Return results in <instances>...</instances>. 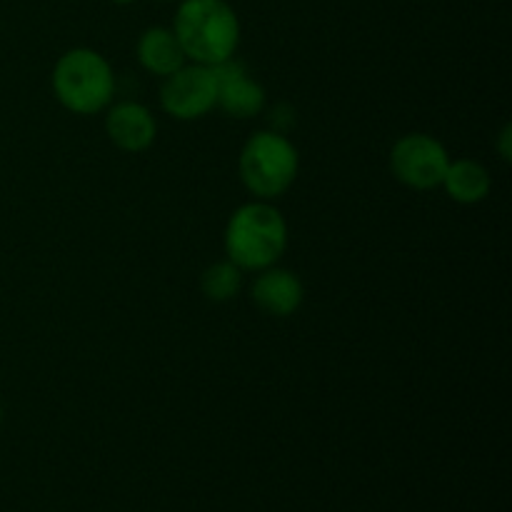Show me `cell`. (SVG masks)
I'll return each instance as SVG.
<instances>
[{"label":"cell","mask_w":512,"mask_h":512,"mask_svg":"<svg viewBox=\"0 0 512 512\" xmlns=\"http://www.w3.org/2000/svg\"><path fill=\"white\" fill-rule=\"evenodd\" d=\"M53 93L63 108L78 115L100 113L115 93V75L108 60L93 48H73L53 68Z\"/></svg>","instance_id":"3957f363"},{"label":"cell","mask_w":512,"mask_h":512,"mask_svg":"<svg viewBox=\"0 0 512 512\" xmlns=\"http://www.w3.org/2000/svg\"><path fill=\"white\" fill-rule=\"evenodd\" d=\"M173 33L190 63L215 65L238 50L240 20L228 0H180Z\"/></svg>","instance_id":"6da1fadb"},{"label":"cell","mask_w":512,"mask_h":512,"mask_svg":"<svg viewBox=\"0 0 512 512\" xmlns=\"http://www.w3.org/2000/svg\"><path fill=\"white\" fill-rule=\"evenodd\" d=\"M163 3H168V0H163Z\"/></svg>","instance_id":"2e32d148"},{"label":"cell","mask_w":512,"mask_h":512,"mask_svg":"<svg viewBox=\"0 0 512 512\" xmlns=\"http://www.w3.org/2000/svg\"><path fill=\"white\" fill-rule=\"evenodd\" d=\"M218 80L210 65L185 63L165 78L160 88V105L175 120H198L215 108Z\"/></svg>","instance_id":"8992f818"},{"label":"cell","mask_w":512,"mask_h":512,"mask_svg":"<svg viewBox=\"0 0 512 512\" xmlns=\"http://www.w3.org/2000/svg\"><path fill=\"white\" fill-rule=\"evenodd\" d=\"M135 50H138L140 65L148 73L160 75V78H168L170 73H175V70L188 63L178 35L173 33V28H165V25H153V28L145 30Z\"/></svg>","instance_id":"30bf717a"},{"label":"cell","mask_w":512,"mask_h":512,"mask_svg":"<svg viewBox=\"0 0 512 512\" xmlns=\"http://www.w3.org/2000/svg\"><path fill=\"white\" fill-rule=\"evenodd\" d=\"M250 295L263 313L273 315V318H288L303 305L305 288L295 273L270 265V268L260 270Z\"/></svg>","instance_id":"9c48e42d"},{"label":"cell","mask_w":512,"mask_h":512,"mask_svg":"<svg viewBox=\"0 0 512 512\" xmlns=\"http://www.w3.org/2000/svg\"><path fill=\"white\" fill-rule=\"evenodd\" d=\"M105 133L115 148L125 153H143L155 143L158 123L145 105L123 100V103H115L105 115Z\"/></svg>","instance_id":"ba28073f"},{"label":"cell","mask_w":512,"mask_h":512,"mask_svg":"<svg viewBox=\"0 0 512 512\" xmlns=\"http://www.w3.org/2000/svg\"><path fill=\"white\" fill-rule=\"evenodd\" d=\"M510 140H512V135H510V125H505V128L500 130V135H498V150H500V155H503L505 163H510V155H512Z\"/></svg>","instance_id":"4fadbf2b"},{"label":"cell","mask_w":512,"mask_h":512,"mask_svg":"<svg viewBox=\"0 0 512 512\" xmlns=\"http://www.w3.org/2000/svg\"><path fill=\"white\" fill-rule=\"evenodd\" d=\"M298 148L275 130H260L240 150V178L258 200L283 195L298 178Z\"/></svg>","instance_id":"277c9868"},{"label":"cell","mask_w":512,"mask_h":512,"mask_svg":"<svg viewBox=\"0 0 512 512\" xmlns=\"http://www.w3.org/2000/svg\"><path fill=\"white\" fill-rule=\"evenodd\" d=\"M0 420H3V408H0Z\"/></svg>","instance_id":"9a60e30c"},{"label":"cell","mask_w":512,"mask_h":512,"mask_svg":"<svg viewBox=\"0 0 512 512\" xmlns=\"http://www.w3.org/2000/svg\"><path fill=\"white\" fill-rule=\"evenodd\" d=\"M445 193L460 205H475L483 203L493 188V178H490L488 168L473 158H458L450 160L448 170L443 175Z\"/></svg>","instance_id":"8fae6325"},{"label":"cell","mask_w":512,"mask_h":512,"mask_svg":"<svg viewBox=\"0 0 512 512\" xmlns=\"http://www.w3.org/2000/svg\"><path fill=\"white\" fill-rule=\"evenodd\" d=\"M115 5H130V3H135V0H113Z\"/></svg>","instance_id":"5bb4252c"},{"label":"cell","mask_w":512,"mask_h":512,"mask_svg":"<svg viewBox=\"0 0 512 512\" xmlns=\"http://www.w3.org/2000/svg\"><path fill=\"white\" fill-rule=\"evenodd\" d=\"M200 288H203L205 298L213 300V303H228L243 288V270L230 260H220V263H213L203 270Z\"/></svg>","instance_id":"7c38bea8"},{"label":"cell","mask_w":512,"mask_h":512,"mask_svg":"<svg viewBox=\"0 0 512 512\" xmlns=\"http://www.w3.org/2000/svg\"><path fill=\"white\" fill-rule=\"evenodd\" d=\"M210 70H213L215 80H218V100H215V108H220L225 115L238 120H248L260 115V110L265 108L263 85L248 78L245 65L240 60H235V55L210 65Z\"/></svg>","instance_id":"52a82bcc"},{"label":"cell","mask_w":512,"mask_h":512,"mask_svg":"<svg viewBox=\"0 0 512 512\" xmlns=\"http://www.w3.org/2000/svg\"><path fill=\"white\" fill-rule=\"evenodd\" d=\"M450 165V155L438 138L408 133L390 150V168L403 185L415 190L438 188Z\"/></svg>","instance_id":"5b68a950"},{"label":"cell","mask_w":512,"mask_h":512,"mask_svg":"<svg viewBox=\"0 0 512 512\" xmlns=\"http://www.w3.org/2000/svg\"><path fill=\"white\" fill-rule=\"evenodd\" d=\"M288 248V223L270 200L245 203L225 225V255L240 270L270 268Z\"/></svg>","instance_id":"7a4b0ae2"}]
</instances>
